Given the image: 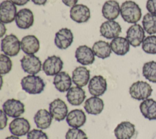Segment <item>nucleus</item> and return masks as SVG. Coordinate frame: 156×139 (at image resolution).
I'll use <instances>...</instances> for the list:
<instances>
[{"instance_id": "obj_1", "label": "nucleus", "mask_w": 156, "mask_h": 139, "mask_svg": "<svg viewBox=\"0 0 156 139\" xmlns=\"http://www.w3.org/2000/svg\"><path fill=\"white\" fill-rule=\"evenodd\" d=\"M120 14L123 20L128 23L136 24L142 15L141 9L139 5L133 1H126L120 7Z\"/></svg>"}, {"instance_id": "obj_2", "label": "nucleus", "mask_w": 156, "mask_h": 139, "mask_svg": "<svg viewBox=\"0 0 156 139\" xmlns=\"http://www.w3.org/2000/svg\"><path fill=\"white\" fill-rule=\"evenodd\" d=\"M22 89L29 94H37L41 93L44 89L45 82L38 76L29 74L21 80Z\"/></svg>"}, {"instance_id": "obj_3", "label": "nucleus", "mask_w": 156, "mask_h": 139, "mask_svg": "<svg viewBox=\"0 0 156 139\" xmlns=\"http://www.w3.org/2000/svg\"><path fill=\"white\" fill-rule=\"evenodd\" d=\"M152 91V88L149 83L143 80H138L130 85L129 91L133 99L143 101L151 96Z\"/></svg>"}, {"instance_id": "obj_4", "label": "nucleus", "mask_w": 156, "mask_h": 139, "mask_svg": "<svg viewBox=\"0 0 156 139\" xmlns=\"http://www.w3.org/2000/svg\"><path fill=\"white\" fill-rule=\"evenodd\" d=\"M21 49V41L14 34L7 35L2 38L1 49L4 54L10 57H14L18 54Z\"/></svg>"}, {"instance_id": "obj_5", "label": "nucleus", "mask_w": 156, "mask_h": 139, "mask_svg": "<svg viewBox=\"0 0 156 139\" xmlns=\"http://www.w3.org/2000/svg\"><path fill=\"white\" fill-rule=\"evenodd\" d=\"M21 66L25 73L29 74H37L42 68L41 62L40 59L34 55H26L20 60Z\"/></svg>"}, {"instance_id": "obj_6", "label": "nucleus", "mask_w": 156, "mask_h": 139, "mask_svg": "<svg viewBox=\"0 0 156 139\" xmlns=\"http://www.w3.org/2000/svg\"><path fill=\"white\" fill-rule=\"evenodd\" d=\"M126 38L132 46L138 47L142 44L145 38L144 30L141 25L134 24L127 30Z\"/></svg>"}, {"instance_id": "obj_7", "label": "nucleus", "mask_w": 156, "mask_h": 139, "mask_svg": "<svg viewBox=\"0 0 156 139\" xmlns=\"http://www.w3.org/2000/svg\"><path fill=\"white\" fill-rule=\"evenodd\" d=\"M2 110L6 115L11 118H18L25 112L24 104L20 100L9 99L2 104Z\"/></svg>"}, {"instance_id": "obj_8", "label": "nucleus", "mask_w": 156, "mask_h": 139, "mask_svg": "<svg viewBox=\"0 0 156 139\" xmlns=\"http://www.w3.org/2000/svg\"><path fill=\"white\" fill-rule=\"evenodd\" d=\"M49 112L54 119L61 121L66 118L68 110L65 101L60 98H57L49 103Z\"/></svg>"}, {"instance_id": "obj_9", "label": "nucleus", "mask_w": 156, "mask_h": 139, "mask_svg": "<svg viewBox=\"0 0 156 139\" xmlns=\"http://www.w3.org/2000/svg\"><path fill=\"white\" fill-rule=\"evenodd\" d=\"M63 66V62L61 58L57 55L48 57L42 65V70L49 76H55L61 71Z\"/></svg>"}, {"instance_id": "obj_10", "label": "nucleus", "mask_w": 156, "mask_h": 139, "mask_svg": "<svg viewBox=\"0 0 156 139\" xmlns=\"http://www.w3.org/2000/svg\"><path fill=\"white\" fill-rule=\"evenodd\" d=\"M10 132L15 136L21 137L27 135L30 131V125L29 121L23 117L14 118L9 124Z\"/></svg>"}, {"instance_id": "obj_11", "label": "nucleus", "mask_w": 156, "mask_h": 139, "mask_svg": "<svg viewBox=\"0 0 156 139\" xmlns=\"http://www.w3.org/2000/svg\"><path fill=\"white\" fill-rule=\"evenodd\" d=\"M16 7L10 0H5L0 4L1 22L4 24L12 23L16 15Z\"/></svg>"}, {"instance_id": "obj_12", "label": "nucleus", "mask_w": 156, "mask_h": 139, "mask_svg": "<svg viewBox=\"0 0 156 139\" xmlns=\"http://www.w3.org/2000/svg\"><path fill=\"white\" fill-rule=\"evenodd\" d=\"M122 29L120 24L114 20H107L102 23L100 26L101 35L110 40L119 37Z\"/></svg>"}, {"instance_id": "obj_13", "label": "nucleus", "mask_w": 156, "mask_h": 139, "mask_svg": "<svg viewBox=\"0 0 156 139\" xmlns=\"http://www.w3.org/2000/svg\"><path fill=\"white\" fill-rule=\"evenodd\" d=\"M88 89L89 93L93 96H101L107 89V80L102 76H94L89 81Z\"/></svg>"}, {"instance_id": "obj_14", "label": "nucleus", "mask_w": 156, "mask_h": 139, "mask_svg": "<svg viewBox=\"0 0 156 139\" xmlns=\"http://www.w3.org/2000/svg\"><path fill=\"white\" fill-rule=\"evenodd\" d=\"M74 36L72 31L68 28H62L55 33L54 43L60 49H66L73 42Z\"/></svg>"}, {"instance_id": "obj_15", "label": "nucleus", "mask_w": 156, "mask_h": 139, "mask_svg": "<svg viewBox=\"0 0 156 139\" xmlns=\"http://www.w3.org/2000/svg\"><path fill=\"white\" fill-rule=\"evenodd\" d=\"M69 13L71 20L77 23H86L90 18V9L82 4L73 6L70 9Z\"/></svg>"}, {"instance_id": "obj_16", "label": "nucleus", "mask_w": 156, "mask_h": 139, "mask_svg": "<svg viewBox=\"0 0 156 139\" xmlns=\"http://www.w3.org/2000/svg\"><path fill=\"white\" fill-rule=\"evenodd\" d=\"M15 21L18 28L21 29H29L34 24V14L32 12L27 8L20 9L16 13Z\"/></svg>"}, {"instance_id": "obj_17", "label": "nucleus", "mask_w": 156, "mask_h": 139, "mask_svg": "<svg viewBox=\"0 0 156 139\" xmlns=\"http://www.w3.org/2000/svg\"><path fill=\"white\" fill-rule=\"evenodd\" d=\"M95 55L91 48L87 45L79 46L75 51L77 62L82 65H89L93 63Z\"/></svg>"}, {"instance_id": "obj_18", "label": "nucleus", "mask_w": 156, "mask_h": 139, "mask_svg": "<svg viewBox=\"0 0 156 139\" xmlns=\"http://www.w3.org/2000/svg\"><path fill=\"white\" fill-rule=\"evenodd\" d=\"M135 134V125L127 121L121 122L114 129V134L116 139H131Z\"/></svg>"}, {"instance_id": "obj_19", "label": "nucleus", "mask_w": 156, "mask_h": 139, "mask_svg": "<svg viewBox=\"0 0 156 139\" xmlns=\"http://www.w3.org/2000/svg\"><path fill=\"white\" fill-rule=\"evenodd\" d=\"M21 48L26 54L34 55L40 49V41L34 35H27L21 40Z\"/></svg>"}, {"instance_id": "obj_20", "label": "nucleus", "mask_w": 156, "mask_h": 139, "mask_svg": "<svg viewBox=\"0 0 156 139\" xmlns=\"http://www.w3.org/2000/svg\"><path fill=\"white\" fill-rule=\"evenodd\" d=\"M87 120L85 112L81 109L71 110L66 117V121L69 126L73 128H80L83 126Z\"/></svg>"}, {"instance_id": "obj_21", "label": "nucleus", "mask_w": 156, "mask_h": 139, "mask_svg": "<svg viewBox=\"0 0 156 139\" xmlns=\"http://www.w3.org/2000/svg\"><path fill=\"white\" fill-rule=\"evenodd\" d=\"M90 71L85 66L76 67L72 73V81L77 87H83L90 81Z\"/></svg>"}, {"instance_id": "obj_22", "label": "nucleus", "mask_w": 156, "mask_h": 139, "mask_svg": "<svg viewBox=\"0 0 156 139\" xmlns=\"http://www.w3.org/2000/svg\"><path fill=\"white\" fill-rule=\"evenodd\" d=\"M104 103L102 99L98 96H91L84 102L83 108L85 112L90 115H98L103 110Z\"/></svg>"}, {"instance_id": "obj_23", "label": "nucleus", "mask_w": 156, "mask_h": 139, "mask_svg": "<svg viewBox=\"0 0 156 139\" xmlns=\"http://www.w3.org/2000/svg\"><path fill=\"white\" fill-rule=\"evenodd\" d=\"M72 78L66 71H60L56 74L53 80L55 88L60 92L68 91L72 85Z\"/></svg>"}, {"instance_id": "obj_24", "label": "nucleus", "mask_w": 156, "mask_h": 139, "mask_svg": "<svg viewBox=\"0 0 156 139\" xmlns=\"http://www.w3.org/2000/svg\"><path fill=\"white\" fill-rule=\"evenodd\" d=\"M66 98L68 102L72 105H81L86 98L85 91L82 87L75 86L71 87L66 93Z\"/></svg>"}, {"instance_id": "obj_25", "label": "nucleus", "mask_w": 156, "mask_h": 139, "mask_svg": "<svg viewBox=\"0 0 156 139\" xmlns=\"http://www.w3.org/2000/svg\"><path fill=\"white\" fill-rule=\"evenodd\" d=\"M120 13V7L115 0H108L104 2L102 8V16L108 20H115Z\"/></svg>"}, {"instance_id": "obj_26", "label": "nucleus", "mask_w": 156, "mask_h": 139, "mask_svg": "<svg viewBox=\"0 0 156 139\" xmlns=\"http://www.w3.org/2000/svg\"><path fill=\"white\" fill-rule=\"evenodd\" d=\"M142 115L149 120H156V101L152 98L143 100L140 104Z\"/></svg>"}, {"instance_id": "obj_27", "label": "nucleus", "mask_w": 156, "mask_h": 139, "mask_svg": "<svg viewBox=\"0 0 156 139\" xmlns=\"http://www.w3.org/2000/svg\"><path fill=\"white\" fill-rule=\"evenodd\" d=\"M52 119L50 112L46 109L38 110L34 116V121L36 126L41 130L49 128Z\"/></svg>"}, {"instance_id": "obj_28", "label": "nucleus", "mask_w": 156, "mask_h": 139, "mask_svg": "<svg viewBox=\"0 0 156 139\" xmlns=\"http://www.w3.org/2000/svg\"><path fill=\"white\" fill-rule=\"evenodd\" d=\"M112 51L118 55H124L130 50V43L126 38L122 37H116L110 43Z\"/></svg>"}, {"instance_id": "obj_29", "label": "nucleus", "mask_w": 156, "mask_h": 139, "mask_svg": "<svg viewBox=\"0 0 156 139\" xmlns=\"http://www.w3.org/2000/svg\"><path fill=\"white\" fill-rule=\"evenodd\" d=\"M92 49L94 55L102 59L109 57L112 53V49L110 44L103 40L96 41L92 46Z\"/></svg>"}, {"instance_id": "obj_30", "label": "nucleus", "mask_w": 156, "mask_h": 139, "mask_svg": "<svg viewBox=\"0 0 156 139\" xmlns=\"http://www.w3.org/2000/svg\"><path fill=\"white\" fill-rule=\"evenodd\" d=\"M142 24L144 31L148 34H156V15L151 13H146L143 18Z\"/></svg>"}, {"instance_id": "obj_31", "label": "nucleus", "mask_w": 156, "mask_h": 139, "mask_svg": "<svg viewBox=\"0 0 156 139\" xmlns=\"http://www.w3.org/2000/svg\"><path fill=\"white\" fill-rule=\"evenodd\" d=\"M142 74L146 79L152 83H156V62L152 60L144 63Z\"/></svg>"}, {"instance_id": "obj_32", "label": "nucleus", "mask_w": 156, "mask_h": 139, "mask_svg": "<svg viewBox=\"0 0 156 139\" xmlns=\"http://www.w3.org/2000/svg\"><path fill=\"white\" fill-rule=\"evenodd\" d=\"M141 48L147 54H156V35L146 37L142 43Z\"/></svg>"}, {"instance_id": "obj_33", "label": "nucleus", "mask_w": 156, "mask_h": 139, "mask_svg": "<svg viewBox=\"0 0 156 139\" xmlns=\"http://www.w3.org/2000/svg\"><path fill=\"white\" fill-rule=\"evenodd\" d=\"M12 68V62L10 57L4 54H0V73L1 74L9 73Z\"/></svg>"}, {"instance_id": "obj_34", "label": "nucleus", "mask_w": 156, "mask_h": 139, "mask_svg": "<svg viewBox=\"0 0 156 139\" xmlns=\"http://www.w3.org/2000/svg\"><path fill=\"white\" fill-rule=\"evenodd\" d=\"M65 139H88L85 132L79 128H70L66 134Z\"/></svg>"}, {"instance_id": "obj_35", "label": "nucleus", "mask_w": 156, "mask_h": 139, "mask_svg": "<svg viewBox=\"0 0 156 139\" xmlns=\"http://www.w3.org/2000/svg\"><path fill=\"white\" fill-rule=\"evenodd\" d=\"M27 139H48V137L41 129H34L28 132Z\"/></svg>"}, {"instance_id": "obj_36", "label": "nucleus", "mask_w": 156, "mask_h": 139, "mask_svg": "<svg viewBox=\"0 0 156 139\" xmlns=\"http://www.w3.org/2000/svg\"><path fill=\"white\" fill-rule=\"evenodd\" d=\"M146 7L149 13L156 15V0H147Z\"/></svg>"}, {"instance_id": "obj_37", "label": "nucleus", "mask_w": 156, "mask_h": 139, "mask_svg": "<svg viewBox=\"0 0 156 139\" xmlns=\"http://www.w3.org/2000/svg\"><path fill=\"white\" fill-rule=\"evenodd\" d=\"M0 129L1 130H2L7 126L8 118L6 113L4 112L2 109L0 110Z\"/></svg>"}, {"instance_id": "obj_38", "label": "nucleus", "mask_w": 156, "mask_h": 139, "mask_svg": "<svg viewBox=\"0 0 156 139\" xmlns=\"http://www.w3.org/2000/svg\"><path fill=\"white\" fill-rule=\"evenodd\" d=\"M62 2L68 7H73L76 5L78 0H62Z\"/></svg>"}, {"instance_id": "obj_39", "label": "nucleus", "mask_w": 156, "mask_h": 139, "mask_svg": "<svg viewBox=\"0 0 156 139\" xmlns=\"http://www.w3.org/2000/svg\"><path fill=\"white\" fill-rule=\"evenodd\" d=\"M10 1H12L14 4L19 6L24 5L29 1V0H10Z\"/></svg>"}, {"instance_id": "obj_40", "label": "nucleus", "mask_w": 156, "mask_h": 139, "mask_svg": "<svg viewBox=\"0 0 156 139\" xmlns=\"http://www.w3.org/2000/svg\"><path fill=\"white\" fill-rule=\"evenodd\" d=\"M32 2L35 5H44L48 0H31Z\"/></svg>"}, {"instance_id": "obj_41", "label": "nucleus", "mask_w": 156, "mask_h": 139, "mask_svg": "<svg viewBox=\"0 0 156 139\" xmlns=\"http://www.w3.org/2000/svg\"><path fill=\"white\" fill-rule=\"evenodd\" d=\"M0 31H1L0 36L2 38L5 35V34L6 32V27H5L4 24L2 23H1V30Z\"/></svg>"}, {"instance_id": "obj_42", "label": "nucleus", "mask_w": 156, "mask_h": 139, "mask_svg": "<svg viewBox=\"0 0 156 139\" xmlns=\"http://www.w3.org/2000/svg\"><path fill=\"white\" fill-rule=\"evenodd\" d=\"M5 139H20V138L17 136H15V135H10V136H9L7 137H6Z\"/></svg>"}]
</instances>
